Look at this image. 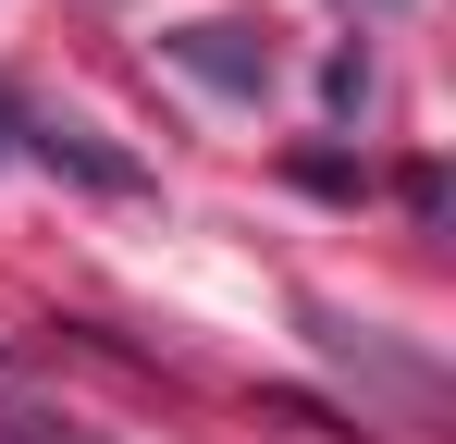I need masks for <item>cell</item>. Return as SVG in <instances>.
Listing matches in <instances>:
<instances>
[{
  "mask_svg": "<svg viewBox=\"0 0 456 444\" xmlns=\"http://www.w3.org/2000/svg\"><path fill=\"white\" fill-rule=\"evenodd\" d=\"M160 62H185L198 86H223V99H259V86H272V50H259L247 25H173Z\"/></svg>",
  "mask_w": 456,
  "mask_h": 444,
  "instance_id": "2",
  "label": "cell"
},
{
  "mask_svg": "<svg viewBox=\"0 0 456 444\" xmlns=\"http://www.w3.org/2000/svg\"><path fill=\"white\" fill-rule=\"evenodd\" d=\"M25 160L75 173L86 198H149V160L136 148H99V124H62V111H25Z\"/></svg>",
  "mask_w": 456,
  "mask_h": 444,
  "instance_id": "1",
  "label": "cell"
},
{
  "mask_svg": "<svg viewBox=\"0 0 456 444\" xmlns=\"http://www.w3.org/2000/svg\"><path fill=\"white\" fill-rule=\"evenodd\" d=\"M12 148H25V99L0 86V160H12Z\"/></svg>",
  "mask_w": 456,
  "mask_h": 444,
  "instance_id": "4",
  "label": "cell"
},
{
  "mask_svg": "<svg viewBox=\"0 0 456 444\" xmlns=\"http://www.w3.org/2000/svg\"><path fill=\"white\" fill-rule=\"evenodd\" d=\"M321 99H333V111H358V99H370V62H358V50H333V74H321Z\"/></svg>",
  "mask_w": 456,
  "mask_h": 444,
  "instance_id": "3",
  "label": "cell"
}]
</instances>
